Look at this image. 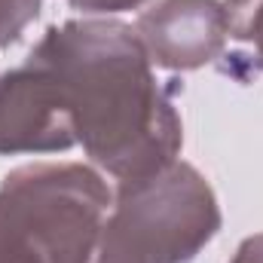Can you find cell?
I'll return each mask as SVG.
<instances>
[{
    "instance_id": "cell-6",
    "label": "cell",
    "mask_w": 263,
    "mask_h": 263,
    "mask_svg": "<svg viewBox=\"0 0 263 263\" xmlns=\"http://www.w3.org/2000/svg\"><path fill=\"white\" fill-rule=\"evenodd\" d=\"M40 0H0V49L22 40V34L37 22Z\"/></svg>"
},
{
    "instance_id": "cell-3",
    "label": "cell",
    "mask_w": 263,
    "mask_h": 263,
    "mask_svg": "<svg viewBox=\"0 0 263 263\" xmlns=\"http://www.w3.org/2000/svg\"><path fill=\"white\" fill-rule=\"evenodd\" d=\"M114 193L83 162H37L0 181V217L15 227L43 263H92Z\"/></svg>"
},
{
    "instance_id": "cell-5",
    "label": "cell",
    "mask_w": 263,
    "mask_h": 263,
    "mask_svg": "<svg viewBox=\"0 0 263 263\" xmlns=\"http://www.w3.org/2000/svg\"><path fill=\"white\" fill-rule=\"evenodd\" d=\"M135 34L150 62L165 70L211 65L233 37L230 12L220 0H159L138 15Z\"/></svg>"
},
{
    "instance_id": "cell-4",
    "label": "cell",
    "mask_w": 263,
    "mask_h": 263,
    "mask_svg": "<svg viewBox=\"0 0 263 263\" xmlns=\"http://www.w3.org/2000/svg\"><path fill=\"white\" fill-rule=\"evenodd\" d=\"M77 147L67 98L49 67L28 59L0 73V156Z\"/></svg>"
},
{
    "instance_id": "cell-8",
    "label": "cell",
    "mask_w": 263,
    "mask_h": 263,
    "mask_svg": "<svg viewBox=\"0 0 263 263\" xmlns=\"http://www.w3.org/2000/svg\"><path fill=\"white\" fill-rule=\"evenodd\" d=\"M73 9L83 12H95V15H110V12H126V9H138L147 6L150 0H67Z\"/></svg>"
},
{
    "instance_id": "cell-10",
    "label": "cell",
    "mask_w": 263,
    "mask_h": 263,
    "mask_svg": "<svg viewBox=\"0 0 263 263\" xmlns=\"http://www.w3.org/2000/svg\"><path fill=\"white\" fill-rule=\"evenodd\" d=\"M257 0H227V12H230V22L233 18H239V15H245L251 6H254Z\"/></svg>"
},
{
    "instance_id": "cell-2",
    "label": "cell",
    "mask_w": 263,
    "mask_h": 263,
    "mask_svg": "<svg viewBox=\"0 0 263 263\" xmlns=\"http://www.w3.org/2000/svg\"><path fill=\"white\" fill-rule=\"evenodd\" d=\"M220 205L190 162L117 184L92 263H190L220 233Z\"/></svg>"
},
{
    "instance_id": "cell-1",
    "label": "cell",
    "mask_w": 263,
    "mask_h": 263,
    "mask_svg": "<svg viewBox=\"0 0 263 263\" xmlns=\"http://www.w3.org/2000/svg\"><path fill=\"white\" fill-rule=\"evenodd\" d=\"M28 59L55 73L77 144L117 184L144 181L178 162L181 114L132 25L70 18L52 25Z\"/></svg>"
},
{
    "instance_id": "cell-9",
    "label": "cell",
    "mask_w": 263,
    "mask_h": 263,
    "mask_svg": "<svg viewBox=\"0 0 263 263\" xmlns=\"http://www.w3.org/2000/svg\"><path fill=\"white\" fill-rule=\"evenodd\" d=\"M230 263H263V233L248 236V239L236 248V254H233Z\"/></svg>"
},
{
    "instance_id": "cell-7",
    "label": "cell",
    "mask_w": 263,
    "mask_h": 263,
    "mask_svg": "<svg viewBox=\"0 0 263 263\" xmlns=\"http://www.w3.org/2000/svg\"><path fill=\"white\" fill-rule=\"evenodd\" d=\"M0 263H43L34 245L0 217Z\"/></svg>"
}]
</instances>
